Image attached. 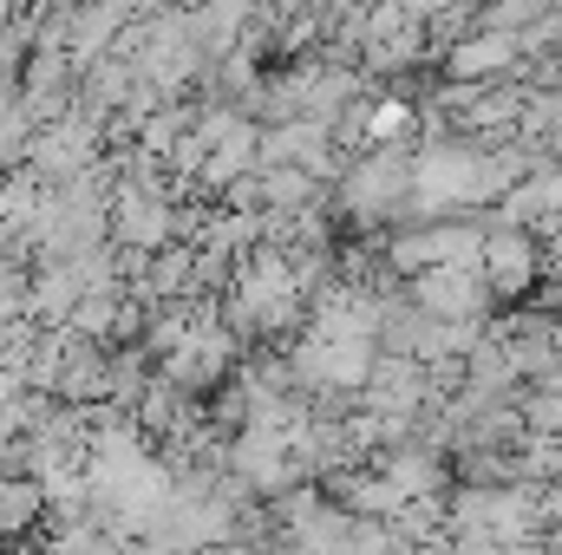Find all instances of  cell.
<instances>
[{
	"instance_id": "obj_1",
	"label": "cell",
	"mask_w": 562,
	"mask_h": 555,
	"mask_svg": "<svg viewBox=\"0 0 562 555\" xmlns=\"http://www.w3.org/2000/svg\"><path fill=\"white\" fill-rule=\"evenodd\" d=\"M40 503H46V497H40V484L7 477V484H0V536H7V530H26V523L40 517Z\"/></svg>"
}]
</instances>
